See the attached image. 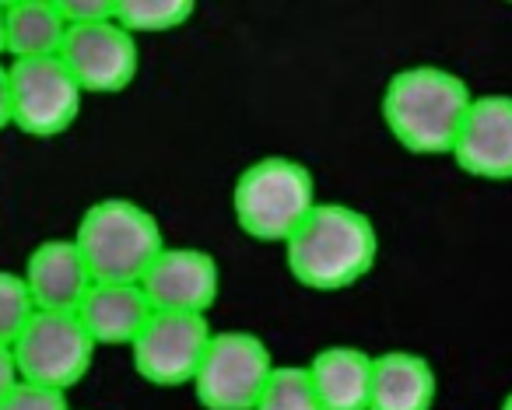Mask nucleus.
<instances>
[{
	"instance_id": "22",
	"label": "nucleus",
	"mask_w": 512,
	"mask_h": 410,
	"mask_svg": "<svg viewBox=\"0 0 512 410\" xmlns=\"http://www.w3.org/2000/svg\"><path fill=\"white\" fill-rule=\"evenodd\" d=\"M18 382V368H15V354H11L8 344H0V396L8 393Z\"/></svg>"
},
{
	"instance_id": "10",
	"label": "nucleus",
	"mask_w": 512,
	"mask_h": 410,
	"mask_svg": "<svg viewBox=\"0 0 512 410\" xmlns=\"http://www.w3.org/2000/svg\"><path fill=\"white\" fill-rule=\"evenodd\" d=\"M151 309L200 312L207 316L221 291V270L211 253L197 246H165L141 277Z\"/></svg>"
},
{
	"instance_id": "23",
	"label": "nucleus",
	"mask_w": 512,
	"mask_h": 410,
	"mask_svg": "<svg viewBox=\"0 0 512 410\" xmlns=\"http://www.w3.org/2000/svg\"><path fill=\"white\" fill-rule=\"evenodd\" d=\"M11 127V81L8 64H0V130Z\"/></svg>"
},
{
	"instance_id": "3",
	"label": "nucleus",
	"mask_w": 512,
	"mask_h": 410,
	"mask_svg": "<svg viewBox=\"0 0 512 410\" xmlns=\"http://www.w3.org/2000/svg\"><path fill=\"white\" fill-rule=\"evenodd\" d=\"M81 249L92 281H123L141 284L148 267L165 249V235L158 218L127 197L95 200L78 221V232L71 235Z\"/></svg>"
},
{
	"instance_id": "1",
	"label": "nucleus",
	"mask_w": 512,
	"mask_h": 410,
	"mask_svg": "<svg viewBox=\"0 0 512 410\" xmlns=\"http://www.w3.org/2000/svg\"><path fill=\"white\" fill-rule=\"evenodd\" d=\"M379 260L372 218L348 204H316L285 242V263L302 288L344 291Z\"/></svg>"
},
{
	"instance_id": "21",
	"label": "nucleus",
	"mask_w": 512,
	"mask_h": 410,
	"mask_svg": "<svg viewBox=\"0 0 512 410\" xmlns=\"http://www.w3.org/2000/svg\"><path fill=\"white\" fill-rule=\"evenodd\" d=\"M60 18L67 22V29L74 25H95V22H109L116 18V4L113 0H57Z\"/></svg>"
},
{
	"instance_id": "18",
	"label": "nucleus",
	"mask_w": 512,
	"mask_h": 410,
	"mask_svg": "<svg viewBox=\"0 0 512 410\" xmlns=\"http://www.w3.org/2000/svg\"><path fill=\"white\" fill-rule=\"evenodd\" d=\"M253 410H323L306 365H274Z\"/></svg>"
},
{
	"instance_id": "14",
	"label": "nucleus",
	"mask_w": 512,
	"mask_h": 410,
	"mask_svg": "<svg viewBox=\"0 0 512 410\" xmlns=\"http://www.w3.org/2000/svg\"><path fill=\"white\" fill-rule=\"evenodd\" d=\"M439 375L425 354L386 351L372 358L369 410H432Z\"/></svg>"
},
{
	"instance_id": "19",
	"label": "nucleus",
	"mask_w": 512,
	"mask_h": 410,
	"mask_svg": "<svg viewBox=\"0 0 512 410\" xmlns=\"http://www.w3.org/2000/svg\"><path fill=\"white\" fill-rule=\"evenodd\" d=\"M32 312H36V305L25 288V277L15 270H0V344L11 347V340L22 333Z\"/></svg>"
},
{
	"instance_id": "15",
	"label": "nucleus",
	"mask_w": 512,
	"mask_h": 410,
	"mask_svg": "<svg viewBox=\"0 0 512 410\" xmlns=\"http://www.w3.org/2000/svg\"><path fill=\"white\" fill-rule=\"evenodd\" d=\"M323 410H369L372 354L362 347L334 344L313 354L306 365Z\"/></svg>"
},
{
	"instance_id": "5",
	"label": "nucleus",
	"mask_w": 512,
	"mask_h": 410,
	"mask_svg": "<svg viewBox=\"0 0 512 410\" xmlns=\"http://www.w3.org/2000/svg\"><path fill=\"white\" fill-rule=\"evenodd\" d=\"M15 368L22 382L67 393L88 375L95 358V340L81 326L78 312L36 309L29 323L11 340Z\"/></svg>"
},
{
	"instance_id": "16",
	"label": "nucleus",
	"mask_w": 512,
	"mask_h": 410,
	"mask_svg": "<svg viewBox=\"0 0 512 410\" xmlns=\"http://www.w3.org/2000/svg\"><path fill=\"white\" fill-rule=\"evenodd\" d=\"M67 39V22L57 0H15L4 4V53L11 60L60 57Z\"/></svg>"
},
{
	"instance_id": "17",
	"label": "nucleus",
	"mask_w": 512,
	"mask_h": 410,
	"mask_svg": "<svg viewBox=\"0 0 512 410\" xmlns=\"http://www.w3.org/2000/svg\"><path fill=\"white\" fill-rule=\"evenodd\" d=\"M197 15L193 0H120L116 4V22L130 32V36H144V32H176L183 29L190 18Z\"/></svg>"
},
{
	"instance_id": "11",
	"label": "nucleus",
	"mask_w": 512,
	"mask_h": 410,
	"mask_svg": "<svg viewBox=\"0 0 512 410\" xmlns=\"http://www.w3.org/2000/svg\"><path fill=\"white\" fill-rule=\"evenodd\" d=\"M449 155L467 176L512 179V95H474Z\"/></svg>"
},
{
	"instance_id": "13",
	"label": "nucleus",
	"mask_w": 512,
	"mask_h": 410,
	"mask_svg": "<svg viewBox=\"0 0 512 410\" xmlns=\"http://www.w3.org/2000/svg\"><path fill=\"white\" fill-rule=\"evenodd\" d=\"M74 312H78L88 337L95 340V347H130L155 309H151L141 284L92 281V288L85 291Z\"/></svg>"
},
{
	"instance_id": "25",
	"label": "nucleus",
	"mask_w": 512,
	"mask_h": 410,
	"mask_svg": "<svg viewBox=\"0 0 512 410\" xmlns=\"http://www.w3.org/2000/svg\"><path fill=\"white\" fill-rule=\"evenodd\" d=\"M502 410H512V389L505 393V400H502Z\"/></svg>"
},
{
	"instance_id": "6",
	"label": "nucleus",
	"mask_w": 512,
	"mask_h": 410,
	"mask_svg": "<svg viewBox=\"0 0 512 410\" xmlns=\"http://www.w3.org/2000/svg\"><path fill=\"white\" fill-rule=\"evenodd\" d=\"M274 372L271 347L249 330L211 333L200 368L193 375L197 403L207 410H253Z\"/></svg>"
},
{
	"instance_id": "7",
	"label": "nucleus",
	"mask_w": 512,
	"mask_h": 410,
	"mask_svg": "<svg viewBox=\"0 0 512 410\" xmlns=\"http://www.w3.org/2000/svg\"><path fill=\"white\" fill-rule=\"evenodd\" d=\"M11 123L29 137H57L74 127L85 92L60 57L11 60Z\"/></svg>"
},
{
	"instance_id": "20",
	"label": "nucleus",
	"mask_w": 512,
	"mask_h": 410,
	"mask_svg": "<svg viewBox=\"0 0 512 410\" xmlns=\"http://www.w3.org/2000/svg\"><path fill=\"white\" fill-rule=\"evenodd\" d=\"M0 410H71L67 393L60 389H46L36 382H22L18 379L8 393L0 396Z\"/></svg>"
},
{
	"instance_id": "8",
	"label": "nucleus",
	"mask_w": 512,
	"mask_h": 410,
	"mask_svg": "<svg viewBox=\"0 0 512 410\" xmlns=\"http://www.w3.org/2000/svg\"><path fill=\"white\" fill-rule=\"evenodd\" d=\"M211 333V323L200 312L155 309L130 344L137 375L148 379L151 386H186L197 375Z\"/></svg>"
},
{
	"instance_id": "4",
	"label": "nucleus",
	"mask_w": 512,
	"mask_h": 410,
	"mask_svg": "<svg viewBox=\"0 0 512 410\" xmlns=\"http://www.w3.org/2000/svg\"><path fill=\"white\" fill-rule=\"evenodd\" d=\"M316 200L313 172L299 158L267 155L249 162L232 186V211L246 235L260 242H288Z\"/></svg>"
},
{
	"instance_id": "24",
	"label": "nucleus",
	"mask_w": 512,
	"mask_h": 410,
	"mask_svg": "<svg viewBox=\"0 0 512 410\" xmlns=\"http://www.w3.org/2000/svg\"><path fill=\"white\" fill-rule=\"evenodd\" d=\"M0 57H4V4H0Z\"/></svg>"
},
{
	"instance_id": "12",
	"label": "nucleus",
	"mask_w": 512,
	"mask_h": 410,
	"mask_svg": "<svg viewBox=\"0 0 512 410\" xmlns=\"http://www.w3.org/2000/svg\"><path fill=\"white\" fill-rule=\"evenodd\" d=\"M25 288L36 309L74 312L92 288V270H88L81 249L74 239H46L29 253L25 263Z\"/></svg>"
},
{
	"instance_id": "2",
	"label": "nucleus",
	"mask_w": 512,
	"mask_h": 410,
	"mask_svg": "<svg viewBox=\"0 0 512 410\" xmlns=\"http://www.w3.org/2000/svg\"><path fill=\"white\" fill-rule=\"evenodd\" d=\"M470 102L474 95L460 74L432 64L404 67L386 81L383 123L411 155H449Z\"/></svg>"
},
{
	"instance_id": "9",
	"label": "nucleus",
	"mask_w": 512,
	"mask_h": 410,
	"mask_svg": "<svg viewBox=\"0 0 512 410\" xmlns=\"http://www.w3.org/2000/svg\"><path fill=\"white\" fill-rule=\"evenodd\" d=\"M60 60L85 95H116L134 85L141 50H137V36H130L116 18H109V22L67 29Z\"/></svg>"
}]
</instances>
